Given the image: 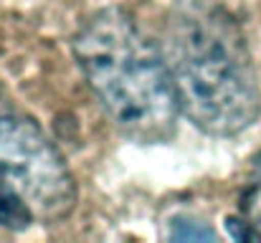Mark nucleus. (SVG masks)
I'll use <instances>...</instances> for the list:
<instances>
[{
  "label": "nucleus",
  "instance_id": "nucleus-6",
  "mask_svg": "<svg viewBox=\"0 0 261 243\" xmlns=\"http://www.w3.org/2000/svg\"><path fill=\"white\" fill-rule=\"evenodd\" d=\"M256 223H251V221H241V218H226V231L233 236V238H239V241H259L261 233L254 228Z\"/></svg>",
  "mask_w": 261,
  "mask_h": 243
},
{
  "label": "nucleus",
  "instance_id": "nucleus-8",
  "mask_svg": "<svg viewBox=\"0 0 261 243\" xmlns=\"http://www.w3.org/2000/svg\"><path fill=\"white\" fill-rule=\"evenodd\" d=\"M251 195H261V185H254V187H251Z\"/></svg>",
  "mask_w": 261,
  "mask_h": 243
},
{
  "label": "nucleus",
  "instance_id": "nucleus-5",
  "mask_svg": "<svg viewBox=\"0 0 261 243\" xmlns=\"http://www.w3.org/2000/svg\"><path fill=\"white\" fill-rule=\"evenodd\" d=\"M170 238L173 241H213L216 233L211 231L208 223H200L195 218H175Z\"/></svg>",
  "mask_w": 261,
  "mask_h": 243
},
{
  "label": "nucleus",
  "instance_id": "nucleus-7",
  "mask_svg": "<svg viewBox=\"0 0 261 243\" xmlns=\"http://www.w3.org/2000/svg\"><path fill=\"white\" fill-rule=\"evenodd\" d=\"M254 170H256V182L254 185H261V155L254 160Z\"/></svg>",
  "mask_w": 261,
  "mask_h": 243
},
{
  "label": "nucleus",
  "instance_id": "nucleus-1",
  "mask_svg": "<svg viewBox=\"0 0 261 243\" xmlns=\"http://www.w3.org/2000/svg\"><path fill=\"white\" fill-rule=\"evenodd\" d=\"M163 53L182 114L205 134L236 137L261 112L251 51L239 20L213 0H182L165 23Z\"/></svg>",
  "mask_w": 261,
  "mask_h": 243
},
{
  "label": "nucleus",
  "instance_id": "nucleus-4",
  "mask_svg": "<svg viewBox=\"0 0 261 243\" xmlns=\"http://www.w3.org/2000/svg\"><path fill=\"white\" fill-rule=\"evenodd\" d=\"M33 221H36V213L25 203V198L18 190H13L10 185L0 182V228L25 231Z\"/></svg>",
  "mask_w": 261,
  "mask_h": 243
},
{
  "label": "nucleus",
  "instance_id": "nucleus-2",
  "mask_svg": "<svg viewBox=\"0 0 261 243\" xmlns=\"http://www.w3.org/2000/svg\"><path fill=\"white\" fill-rule=\"evenodd\" d=\"M74 59L109 122L142 145L168 142L182 114L163 48L122 8H101L79 25Z\"/></svg>",
  "mask_w": 261,
  "mask_h": 243
},
{
  "label": "nucleus",
  "instance_id": "nucleus-3",
  "mask_svg": "<svg viewBox=\"0 0 261 243\" xmlns=\"http://www.w3.org/2000/svg\"><path fill=\"white\" fill-rule=\"evenodd\" d=\"M0 182L18 190L36 218L59 223L79 203L71 167L43 127L23 114H0Z\"/></svg>",
  "mask_w": 261,
  "mask_h": 243
}]
</instances>
